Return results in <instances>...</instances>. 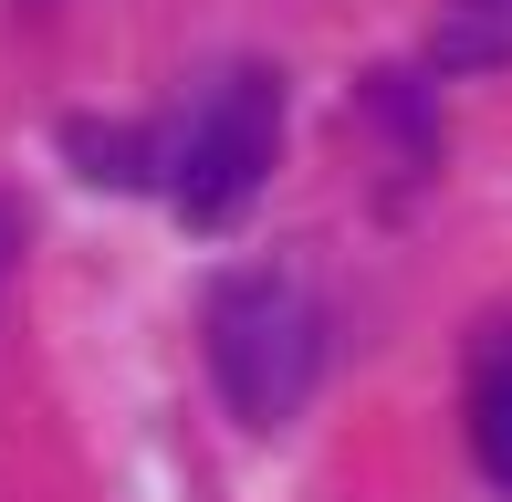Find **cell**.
<instances>
[{
    "mask_svg": "<svg viewBox=\"0 0 512 502\" xmlns=\"http://www.w3.org/2000/svg\"><path fill=\"white\" fill-rule=\"evenodd\" d=\"M471 450L492 482H512V335H492V356L471 377Z\"/></svg>",
    "mask_w": 512,
    "mask_h": 502,
    "instance_id": "cell-4",
    "label": "cell"
},
{
    "mask_svg": "<svg viewBox=\"0 0 512 502\" xmlns=\"http://www.w3.org/2000/svg\"><path fill=\"white\" fill-rule=\"evenodd\" d=\"M199 325H209V377H220V398H230L241 429H283L293 408L314 398L324 325H314L304 283H283V272H230Z\"/></svg>",
    "mask_w": 512,
    "mask_h": 502,
    "instance_id": "cell-1",
    "label": "cell"
},
{
    "mask_svg": "<svg viewBox=\"0 0 512 502\" xmlns=\"http://www.w3.org/2000/svg\"><path fill=\"white\" fill-rule=\"evenodd\" d=\"M512 63V0H450L439 11V74H502Z\"/></svg>",
    "mask_w": 512,
    "mask_h": 502,
    "instance_id": "cell-3",
    "label": "cell"
},
{
    "mask_svg": "<svg viewBox=\"0 0 512 502\" xmlns=\"http://www.w3.org/2000/svg\"><path fill=\"white\" fill-rule=\"evenodd\" d=\"M63 147H74V157H95V178H105V189H136V178H147V147H136V136H105V126H63Z\"/></svg>",
    "mask_w": 512,
    "mask_h": 502,
    "instance_id": "cell-5",
    "label": "cell"
},
{
    "mask_svg": "<svg viewBox=\"0 0 512 502\" xmlns=\"http://www.w3.org/2000/svg\"><path fill=\"white\" fill-rule=\"evenodd\" d=\"M272 147H283V84L251 63V74H230L220 95H209V116L189 126V147H178V168H168L178 220H189V231H230V220L262 199Z\"/></svg>",
    "mask_w": 512,
    "mask_h": 502,
    "instance_id": "cell-2",
    "label": "cell"
}]
</instances>
